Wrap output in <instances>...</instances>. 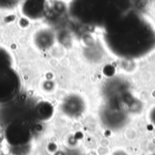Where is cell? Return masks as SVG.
I'll list each match as a JSON object with an SVG mask.
<instances>
[{"label": "cell", "instance_id": "obj_1", "mask_svg": "<svg viewBox=\"0 0 155 155\" xmlns=\"http://www.w3.org/2000/svg\"><path fill=\"white\" fill-rule=\"evenodd\" d=\"M104 31V40L114 53H149L155 47V25L133 9Z\"/></svg>", "mask_w": 155, "mask_h": 155}, {"label": "cell", "instance_id": "obj_2", "mask_svg": "<svg viewBox=\"0 0 155 155\" xmlns=\"http://www.w3.org/2000/svg\"><path fill=\"white\" fill-rule=\"evenodd\" d=\"M132 10V0H72L70 15L77 22L106 29Z\"/></svg>", "mask_w": 155, "mask_h": 155}, {"label": "cell", "instance_id": "obj_3", "mask_svg": "<svg viewBox=\"0 0 155 155\" xmlns=\"http://www.w3.org/2000/svg\"><path fill=\"white\" fill-rule=\"evenodd\" d=\"M20 87V77L13 66L12 55L5 48L0 46V104L14 100Z\"/></svg>", "mask_w": 155, "mask_h": 155}, {"label": "cell", "instance_id": "obj_4", "mask_svg": "<svg viewBox=\"0 0 155 155\" xmlns=\"http://www.w3.org/2000/svg\"><path fill=\"white\" fill-rule=\"evenodd\" d=\"M5 136L11 146L23 147L30 143L32 139V131L25 120L16 119L6 124Z\"/></svg>", "mask_w": 155, "mask_h": 155}, {"label": "cell", "instance_id": "obj_5", "mask_svg": "<svg viewBox=\"0 0 155 155\" xmlns=\"http://www.w3.org/2000/svg\"><path fill=\"white\" fill-rule=\"evenodd\" d=\"M46 10V0H24L21 5L22 14L31 20L43 17Z\"/></svg>", "mask_w": 155, "mask_h": 155}, {"label": "cell", "instance_id": "obj_6", "mask_svg": "<svg viewBox=\"0 0 155 155\" xmlns=\"http://www.w3.org/2000/svg\"><path fill=\"white\" fill-rule=\"evenodd\" d=\"M146 117H147V121L155 127V104L151 105L150 108L148 109Z\"/></svg>", "mask_w": 155, "mask_h": 155}, {"label": "cell", "instance_id": "obj_7", "mask_svg": "<svg viewBox=\"0 0 155 155\" xmlns=\"http://www.w3.org/2000/svg\"><path fill=\"white\" fill-rule=\"evenodd\" d=\"M11 1H13V2H15L16 0H11Z\"/></svg>", "mask_w": 155, "mask_h": 155}, {"label": "cell", "instance_id": "obj_8", "mask_svg": "<svg viewBox=\"0 0 155 155\" xmlns=\"http://www.w3.org/2000/svg\"><path fill=\"white\" fill-rule=\"evenodd\" d=\"M150 155H155V153H153V154H150Z\"/></svg>", "mask_w": 155, "mask_h": 155}, {"label": "cell", "instance_id": "obj_9", "mask_svg": "<svg viewBox=\"0 0 155 155\" xmlns=\"http://www.w3.org/2000/svg\"><path fill=\"white\" fill-rule=\"evenodd\" d=\"M70 1H72V0H70Z\"/></svg>", "mask_w": 155, "mask_h": 155}]
</instances>
